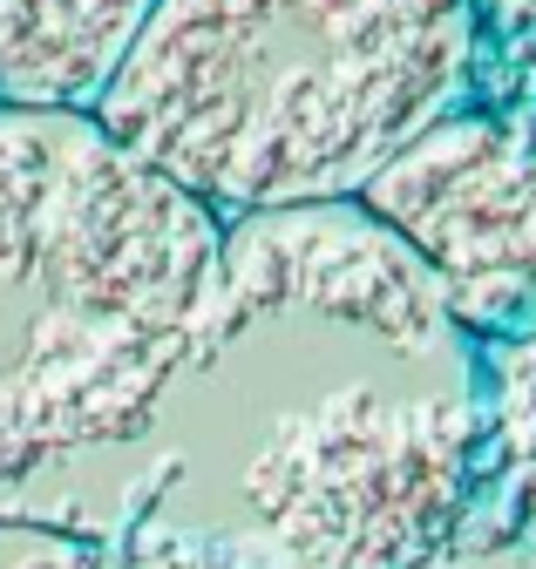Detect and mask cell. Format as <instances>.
<instances>
[{
	"label": "cell",
	"instance_id": "8992f818",
	"mask_svg": "<svg viewBox=\"0 0 536 569\" xmlns=\"http://www.w3.org/2000/svg\"><path fill=\"white\" fill-rule=\"evenodd\" d=\"M157 0H0V109L96 116Z\"/></svg>",
	"mask_w": 536,
	"mask_h": 569
},
{
	"label": "cell",
	"instance_id": "277c9868",
	"mask_svg": "<svg viewBox=\"0 0 536 569\" xmlns=\"http://www.w3.org/2000/svg\"><path fill=\"white\" fill-rule=\"evenodd\" d=\"M360 210L428 264L448 326H536V129L461 102L367 177Z\"/></svg>",
	"mask_w": 536,
	"mask_h": 569
},
{
	"label": "cell",
	"instance_id": "3957f363",
	"mask_svg": "<svg viewBox=\"0 0 536 569\" xmlns=\"http://www.w3.org/2000/svg\"><path fill=\"white\" fill-rule=\"evenodd\" d=\"M245 502L272 569H441L496 509L483 393L332 387L251 448Z\"/></svg>",
	"mask_w": 536,
	"mask_h": 569
},
{
	"label": "cell",
	"instance_id": "ba28073f",
	"mask_svg": "<svg viewBox=\"0 0 536 569\" xmlns=\"http://www.w3.org/2000/svg\"><path fill=\"white\" fill-rule=\"evenodd\" d=\"M489 475H496V516L536 542V326L489 339Z\"/></svg>",
	"mask_w": 536,
	"mask_h": 569
},
{
	"label": "cell",
	"instance_id": "6da1fadb",
	"mask_svg": "<svg viewBox=\"0 0 536 569\" xmlns=\"http://www.w3.org/2000/svg\"><path fill=\"white\" fill-rule=\"evenodd\" d=\"M197 197L96 116L0 109V516L96 448L143 441L231 346Z\"/></svg>",
	"mask_w": 536,
	"mask_h": 569
},
{
	"label": "cell",
	"instance_id": "9c48e42d",
	"mask_svg": "<svg viewBox=\"0 0 536 569\" xmlns=\"http://www.w3.org/2000/svg\"><path fill=\"white\" fill-rule=\"evenodd\" d=\"M476 14V82L483 109L536 129V0H468Z\"/></svg>",
	"mask_w": 536,
	"mask_h": 569
},
{
	"label": "cell",
	"instance_id": "52a82bcc",
	"mask_svg": "<svg viewBox=\"0 0 536 569\" xmlns=\"http://www.w3.org/2000/svg\"><path fill=\"white\" fill-rule=\"evenodd\" d=\"M0 569H272L265 549L225 542V536H190V529H41V522H0Z\"/></svg>",
	"mask_w": 536,
	"mask_h": 569
},
{
	"label": "cell",
	"instance_id": "5b68a950",
	"mask_svg": "<svg viewBox=\"0 0 536 569\" xmlns=\"http://www.w3.org/2000/svg\"><path fill=\"white\" fill-rule=\"evenodd\" d=\"M218 299L231 339L251 319H292V312L374 332L394 352H435L448 339L441 284L374 210H360V197L272 203L225 218Z\"/></svg>",
	"mask_w": 536,
	"mask_h": 569
},
{
	"label": "cell",
	"instance_id": "7a4b0ae2",
	"mask_svg": "<svg viewBox=\"0 0 536 569\" xmlns=\"http://www.w3.org/2000/svg\"><path fill=\"white\" fill-rule=\"evenodd\" d=\"M468 82V0H157L96 122L211 218H245L360 197Z\"/></svg>",
	"mask_w": 536,
	"mask_h": 569
}]
</instances>
